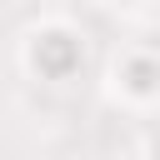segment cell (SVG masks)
<instances>
[{"mask_svg": "<svg viewBox=\"0 0 160 160\" xmlns=\"http://www.w3.org/2000/svg\"><path fill=\"white\" fill-rule=\"evenodd\" d=\"M85 55H90L85 30L70 15H40L20 35V70L45 85H70L85 70Z\"/></svg>", "mask_w": 160, "mask_h": 160, "instance_id": "obj_1", "label": "cell"}, {"mask_svg": "<svg viewBox=\"0 0 160 160\" xmlns=\"http://www.w3.org/2000/svg\"><path fill=\"white\" fill-rule=\"evenodd\" d=\"M105 95L130 110V115H150L160 100V60L150 45H120L105 65Z\"/></svg>", "mask_w": 160, "mask_h": 160, "instance_id": "obj_2", "label": "cell"}, {"mask_svg": "<svg viewBox=\"0 0 160 160\" xmlns=\"http://www.w3.org/2000/svg\"><path fill=\"white\" fill-rule=\"evenodd\" d=\"M100 5H110V10H125V5H135V0H100Z\"/></svg>", "mask_w": 160, "mask_h": 160, "instance_id": "obj_3", "label": "cell"}]
</instances>
